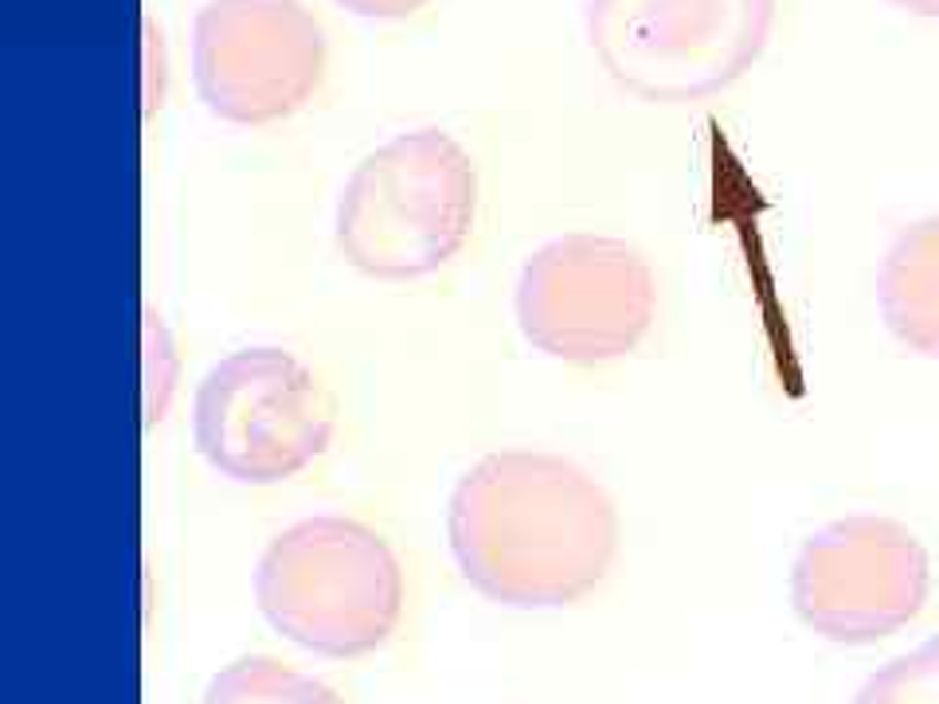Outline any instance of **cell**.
I'll return each mask as SVG.
<instances>
[{"label":"cell","mask_w":939,"mask_h":704,"mask_svg":"<svg viewBox=\"0 0 939 704\" xmlns=\"http://www.w3.org/2000/svg\"><path fill=\"white\" fill-rule=\"evenodd\" d=\"M200 704H345L325 681L275 657H239L216 673Z\"/></svg>","instance_id":"obj_10"},{"label":"cell","mask_w":939,"mask_h":704,"mask_svg":"<svg viewBox=\"0 0 939 704\" xmlns=\"http://www.w3.org/2000/svg\"><path fill=\"white\" fill-rule=\"evenodd\" d=\"M889 4H897V9L908 12V17L939 20V0H889Z\"/></svg>","instance_id":"obj_13"},{"label":"cell","mask_w":939,"mask_h":704,"mask_svg":"<svg viewBox=\"0 0 939 704\" xmlns=\"http://www.w3.org/2000/svg\"><path fill=\"white\" fill-rule=\"evenodd\" d=\"M779 0H588V43L626 94L705 102L764 55Z\"/></svg>","instance_id":"obj_4"},{"label":"cell","mask_w":939,"mask_h":704,"mask_svg":"<svg viewBox=\"0 0 939 704\" xmlns=\"http://www.w3.org/2000/svg\"><path fill=\"white\" fill-rule=\"evenodd\" d=\"M333 396L294 353L239 348L196 388L192 435L200 458L239 486L298 478L333 439Z\"/></svg>","instance_id":"obj_5"},{"label":"cell","mask_w":939,"mask_h":704,"mask_svg":"<svg viewBox=\"0 0 939 704\" xmlns=\"http://www.w3.org/2000/svg\"><path fill=\"white\" fill-rule=\"evenodd\" d=\"M325 75V35L302 0H208L192 24V79L235 125L298 114Z\"/></svg>","instance_id":"obj_8"},{"label":"cell","mask_w":939,"mask_h":704,"mask_svg":"<svg viewBox=\"0 0 939 704\" xmlns=\"http://www.w3.org/2000/svg\"><path fill=\"white\" fill-rule=\"evenodd\" d=\"M854 704H939V634L881 665Z\"/></svg>","instance_id":"obj_11"},{"label":"cell","mask_w":939,"mask_h":704,"mask_svg":"<svg viewBox=\"0 0 939 704\" xmlns=\"http://www.w3.org/2000/svg\"><path fill=\"white\" fill-rule=\"evenodd\" d=\"M255 599L263 619L294 646L321 657H365L396 634L404 568L365 521L321 513L266 544Z\"/></svg>","instance_id":"obj_3"},{"label":"cell","mask_w":939,"mask_h":704,"mask_svg":"<svg viewBox=\"0 0 939 704\" xmlns=\"http://www.w3.org/2000/svg\"><path fill=\"white\" fill-rule=\"evenodd\" d=\"M931 560L908 524L854 513L803 540L790 568V606L803 626L838 646L892 639L923 611Z\"/></svg>","instance_id":"obj_7"},{"label":"cell","mask_w":939,"mask_h":704,"mask_svg":"<svg viewBox=\"0 0 939 704\" xmlns=\"http://www.w3.org/2000/svg\"><path fill=\"white\" fill-rule=\"evenodd\" d=\"M478 173L470 153L442 130L396 133L345 181L333 243L376 282L427 278L470 239Z\"/></svg>","instance_id":"obj_2"},{"label":"cell","mask_w":939,"mask_h":704,"mask_svg":"<svg viewBox=\"0 0 939 704\" xmlns=\"http://www.w3.org/2000/svg\"><path fill=\"white\" fill-rule=\"evenodd\" d=\"M619 509L588 470L544 450H498L450 493L447 537L462 580L506 606H568L608 580Z\"/></svg>","instance_id":"obj_1"},{"label":"cell","mask_w":939,"mask_h":704,"mask_svg":"<svg viewBox=\"0 0 939 704\" xmlns=\"http://www.w3.org/2000/svg\"><path fill=\"white\" fill-rule=\"evenodd\" d=\"M513 309L537 353L591 368L642 345L657 309V282L646 255L626 239L572 232L532 251Z\"/></svg>","instance_id":"obj_6"},{"label":"cell","mask_w":939,"mask_h":704,"mask_svg":"<svg viewBox=\"0 0 939 704\" xmlns=\"http://www.w3.org/2000/svg\"><path fill=\"white\" fill-rule=\"evenodd\" d=\"M337 4L368 20H404L423 9V4H431V0H337Z\"/></svg>","instance_id":"obj_12"},{"label":"cell","mask_w":939,"mask_h":704,"mask_svg":"<svg viewBox=\"0 0 939 704\" xmlns=\"http://www.w3.org/2000/svg\"><path fill=\"white\" fill-rule=\"evenodd\" d=\"M877 302L908 353L939 360V212L912 220L889 243L877 271Z\"/></svg>","instance_id":"obj_9"}]
</instances>
